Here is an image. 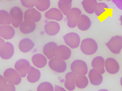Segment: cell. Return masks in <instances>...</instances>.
Segmentation results:
<instances>
[{
    "instance_id": "5bb4252c",
    "label": "cell",
    "mask_w": 122,
    "mask_h": 91,
    "mask_svg": "<svg viewBox=\"0 0 122 91\" xmlns=\"http://www.w3.org/2000/svg\"><path fill=\"white\" fill-rule=\"evenodd\" d=\"M57 47V43L54 42H49L45 45L43 49V52L48 59H51L55 56Z\"/></svg>"
},
{
    "instance_id": "4316f807",
    "label": "cell",
    "mask_w": 122,
    "mask_h": 91,
    "mask_svg": "<svg viewBox=\"0 0 122 91\" xmlns=\"http://www.w3.org/2000/svg\"><path fill=\"white\" fill-rule=\"evenodd\" d=\"M72 0H60L58 7L64 14L67 15L71 8Z\"/></svg>"
},
{
    "instance_id": "5b68a950",
    "label": "cell",
    "mask_w": 122,
    "mask_h": 91,
    "mask_svg": "<svg viewBox=\"0 0 122 91\" xmlns=\"http://www.w3.org/2000/svg\"><path fill=\"white\" fill-rule=\"evenodd\" d=\"M49 67L51 69L58 73H63L66 71L67 65L63 59L57 57H53L50 60Z\"/></svg>"
},
{
    "instance_id": "83f0119b",
    "label": "cell",
    "mask_w": 122,
    "mask_h": 91,
    "mask_svg": "<svg viewBox=\"0 0 122 91\" xmlns=\"http://www.w3.org/2000/svg\"><path fill=\"white\" fill-rule=\"evenodd\" d=\"M88 81L87 77L84 75H79L77 76L75 84L76 86L80 89H84L88 85Z\"/></svg>"
},
{
    "instance_id": "7a4b0ae2",
    "label": "cell",
    "mask_w": 122,
    "mask_h": 91,
    "mask_svg": "<svg viewBox=\"0 0 122 91\" xmlns=\"http://www.w3.org/2000/svg\"><path fill=\"white\" fill-rule=\"evenodd\" d=\"M106 44L112 53L119 54L122 49V37L119 35L114 36Z\"/></svg>"
},
{
    "instance_id": "8992f818",
    "label": "cell",
    "mask_w": 122,
    "mask_h": 91,
    "mask_svg": "<svg viewBox=\"0 0 122 91\" xmlns=\"http://www.w3.org/2000/svg\"><path fill=\"white\" fill-rule=\"evenodd\" d=\"M4 76L8 83L12 85H19L21 81V77L18 72L13 68H9L5 70Z\"/></svg>"
},
{
    "instance_id": "d6986e66",
    "label": "cell",
    "mask_w": 122,
    "mask_h": 91,
    "mask_svg": "<svg viewBox=\"0 0 122 91\" xmlns=\"http://www.w3.org/2000/svg\"><path fill=\"white\" fill-rule=\"evenodd\" d=\"M45 31L49 35L53 36L57 34L60 30V26L55 21H50L45 26Z\"/></svg>"
},
{
    "instance_id": "d6a6232c",
    "label": "cell",
    "mask_w": 122,
    "mask_h": 91,
    "mask_svg": "<svg viewBox=\"0 0 122 91\" xmlns=\"http://www.w3.org/2000/svg\"><path fill=\"white\" fill-rule=\"evenodd\" d=\"M36 0H20L21 4L23 6L28 8H33L35 6Z\"/></svg>"
},
{
    "instance_id": "7402d4cb",
    "label": "cell",
    "mask_w": 122,
    "mask_h": 91,
    "mask_svg": "<svg viewBox=\"0 0 122 91\" xmlns=\"http://www.w3.org/2000/svg\"><path fill=\"white\" fill-rule=\"evenodd\" d=\"M35 43L30 39L25 38L21 39L19 44V48L20 51L23 53L29 52L35 46Z\"/></svg>"
},
{
    "instance_id": "74e56055",
    "label": "cell",
    "mask_w": 122,
    "mask_h": 91,
    "mask_svg": "<svg viewBox=\"0 0 122 91\" xmlns=\"http://www.w3.org/2000/svg\"><path fill=\"white\" fill-rule=\"evenodd\" d=\"M120 83L121 85L122 86V77H121V79Z\"/></svg>"
},
{
    "instance_id": "d590c367",
    "label": "cell",
    "mask_w": 122,
    "mask_h": 91,
    "mask_svg": "<svg viewBox=\"0 0 122 91\" xmlns=\"http://www.w3.org/2000/svg\"><path fill=\"white\" fill-rule=\"evenodd\" d=\"M118 8L122 10V0H112Z\"/></svg>"
},
{
    "instance_id": "2e32d148",
    "label": "cell",
    "mask_w": 122,
    "mask_h": 91,
    "mask_svg": "<svg viewBox=\"0 0 122 91\" xmlns=\"http://www.w3.org/2000/svg\"><path fill=\"white\" fill-rule=\"evenodd\" d=\"M77 76V74L73 72H69L66 74L64 86L67 90L72 91L75 89V81Z\"/></svg>"
},
{
    "instance_id": "f546056e",
    "label": "cell",
    "mask_w": 122,
    "mask_h": 91,
    "mask_svg": "<svg viewBox=\"0 0 122 91\" xmlns=\"http://www.w3.org/2000/svg\"><path fill=\"white\" fill-rule=\"evenodd\" d=\"M50 5V0H36L35 2L36 7L41 11H45L47 10Z\"/></svg>"
},
{
    "instance_id": "e0dca14e",
    "label": "cell",
    "mask_w": 122,
    "mask_h": 91,
    "mask_svg": "<svg viewBox=\"0 0 122 91\" xmlns=\"http://www.w3.org/2000/svg\"><path fill=\"white\" fill-rule=\"evenodd\" d=\"M36 28V24L30 20H25L21 24L20 30L22 33L28 34L33 32Z\"/></svg>"
},
{
    "instance_id": "6da1fadb",
    "label": "cell",
    "mask_w": 122,
    "mask_h": 91,
    "mask_svg": "<svg viewBox=\"0 0 122 91\" xmlns=\"http://www.w3.org/2000/svg\"><path fill=\"white\" fill-rule=\"evenodd\" d=\"M97 43L94 39L87 38L82 41L80 49L82 52L87 55H92L94 54L97 50Z\"/></svg>"
},
{
    "instance_id": "ba28073f",
    "label": "cell",
    "mask_w": 122,
    "mask_h": 91,
    "mask_svg": "<svg viewBox=\"0 0 122 91\" xmlns=\"http://www.w3.org/2000/svg\"><path fill=\"white\" fill-rule=\"evenodd\" d=\"M72 71L78 75H86L87 73V66L85 62L82 60H76L71 64Z\"/></svg>"
},
{
    "instance_id": "9a60e30c",
    "label": "cell",
    "mask_w": 122,
    "mask_h": 91,
    "mask_svg": "<svg viewBox=\"0 0 122 91\" xmlns=\"http://www.w3.org/2000/svg\"><path fill=\"white\" fill-rule=\"evenodd\" d=\"M105 60L100 56H98L93 59L92 61V67L93 69L102 74L105 72L104 69Z\"/></svg>"
},
{
    "instance_id": "52a82bcc",
    "label": "cell",
    "mask_w": 122,
    "mask_h": 91,
    "mask_svg": "<svg viewBox=\"0 0 122 91\" xmlns=\"http://www.w3.org/2000/svg\"><path fill=\"white\" fill-rule=\"evenodd\" d=\"M81 13V10L77 8H73L69 11L67 14V25L69 27L73 28L76 26Z\"/></svg>"
},
{
    "instance_id": "cb8c5ba5",
    "label": "cell",
    "mask_w": 122,
    "mask_h": 91,
    "mask_svg": "<svg viewBox=\"0 0 122 91\" xmlns=\"http://www.w3.org/2000/svg\"><path fill=\"white\" fill-rule=\"evenodd\" d=\"M31 59L34 65L39 68L44 67L47 62V60L45 57L40 53L34 55Z\"/></svg>"
},
{
    "instance_id": "4dcf8cb0",
    "label": "cell",
    "mask_w": 122,
    "mask_h": 91,
    "mask_svg": "<svg viewBox=\"0 0 122 91\" xmlns=\"http://www.w3.org/2000/svg\"><path fill=\"white\" fill-rule=\"evenodd\" d=\"M0 13V24H10L11 23V19L9 14L5 10H1Z\"/></svg>"
},
{
    "instance_id": "4fadbf2b",
    "label": "cell",
    "mask_w": 122,
    "mask_h": 91,
    "mask_svg": "<svg viewBox=\"0 0 122 91\" xmlns=\"http://www.w3.org/2000/svg\"><path fill=\"white\" fill-rule=\"evenodd\" d=\"M40 12L35 8L29 9L25 11L24 14V20H30L34 22H38L41 19Z\"/></svg>"
},
{
    "instance_id": "277c9868",
    "label": "cell",
    "mask_w": 122,
    "mask_h": 91,
    "mask_svg": "<svg viewBox=\"0 0 122 91\" xmlns=\"http://www.w3.org/2000/svg\"><path fill=\"white\" fill-rule=\"evenodd\" d=\"M10 14L12 25L15 28H18L23 21V12L18 7H14L11 9Z\"/></svg>"
},
{
    "instance_id": "ac0fdd59",
    "label": "cell",
    "mask_w": 122,
    "mask_h": 91,
    "mask_svg": "<svg viewBox=\"0 0 122 91\" xmlns=\"http://www.w3.org/2000/svg\"><path fill=\"white\" fill-rule=\"evenodd\" d=\"M88 77L90 83L94 86L99 85L103 81V77L101 73L94 69L89 72Z\"/></svg>"
},
{
    "instance_id": "ffe728a7",
    "label": "cell",
    "mask_w": 122,
    "mask_h": 91,
    "mask_svg": "<svg viewBox=\"0 0 122 91\" xmlns=\"http://www.w3.org/2000/svg\"><path fill=\"white\" fill-rule=\"evenodd\" d=\"M46 18L50 20L60 21L63 19V16L61 11L57 9H51L45 14Z\"/></svg>"
},
{
    "instance_id": "44dd1931",
    "label": "cell",
    "mask_w": 122,
    "mask_h": 91,
    "mask_svg": "<svg viewBox=\"0 0 122 91\" xmlns=\"http://www.w3.org/2000/svg\"><path fill=\"white\" fill-rule=\"evenodd\" d=\"M0 37L6 39H10L14 37L15 30L10 25L0 26Z\"/></svg>"
},
{
    "instance_id": "60d3db41",
    "label": "cell",
    "mask_w": 122,
    "mask_h": 91,
    "mask_svg": "<svg viewBox=\"0 0 122 91\" xmlns=\"http://www.w3.org/2000/svg\"></svg>"
},
{
    "instance_id": "8d00e7d4",
    "label": "cell",
    "mask_w": 122,
    "mask_h": 91,
    "mask_svg": "<svg viewBox=\"0 0 122 91\" xmlns=\"http://www.w3.org/2000/svg\"><path fill=\"white\" fill-rule=\"evenodd\" d=\"M120 20L121 21V25L122 26V15L120 17Z\"/></svg>"
},
{
    "instance_id": "d4e9b609",
    "label": "cell",
    "mask_w": 122,
    "mask_h": 91,
    "mask_svg": "<svg viewBox=\"0 0 122 91\" xmlns=\"http://www.w3.org/2000/svg\"><path fill=\"white\" fill-rule=\"evenodd\" d=\"M97 3L96 0H83L82 2L84 10L89 14H92L95 12Z\"/></svg>"
},
{
    "instance_id": "f35d334b",
    "label": "cell",
    "mask_w": 122,
    "mask_h": 91,
    "mask_svg": "<svg viewBox=\"0 0 122 91\" xmlns=\"http://www.w3.org/2000/svg\"><path fill=\"white\" fill-rule=\"evenodd\" d=\"M99 0V1H102V0Z\"/></svg>"
},
{
    "instance_id": "30bf717a",
    "label": "cell",
    "mask_w": 122,
    "mask_h": 91,
    "mask_svg": "<svg viewBox=\"0 0 122 91\" xmlns=\"http://www.w3.org/2000/svg\"><path fill=\"white\" fill-rule=\"evenodd\" d=\"M30 65L27 60L21 59L17 61L15 65V67L21 77H26L30 69Z\"/></svg>"
},
{
    "instance_id": "836d02e7",
    "label": "cell",
    "mask_w": 122,
    "mask_h": 91,
    "mask_svg": "<svg viewBox=\"0 0 122 91\" xmlns=\"http://www.w3.org/2000/svg\"><path fill=\"white\" fill-rule=\"evenodd\" d=\"M15 86L12 84H7L0 90V91H15Z\"/></svg>"
},
{
    "instance_id": "ab89813d",
    "label": "cell",
    "mask_w": 122,
    "mask_h": 91,
    "mask_svg": "<svg viewBox=\"0 0 122 91\" xmlns=\"http://www.w3.org/2000/svg\"><path fill=\"white\" fill-rule=\"evenodd\" d=\"M108 0V1H110V0Z\"/></svg>"
},
{
    "instance_id": "3957f363",
    "label": "cell",
    "mask_w": 122,
    "mask_h": 91,
    "mask_svg": "<svg viewBox=\"0 0 122 91\" xmlns=\"http://www.w3.org/2000/svg\"><path fill=\"white\" fill-rule=\"evenodd\" d=\"M14 53V47L12 43L9 42L5 43V41L0 38V57L3 59H9Z\"/></svg>"
},
{
    "instance_id": "e575fe53",
    "label": "cell",
    "mask_w": 122,
    "mask_h": 91,
    "mask_svg": "<svg viewBox=\"0 0 122 91\" xmlns=\"http://www.w3.org/2000/svg\"><path fill=\"white\" fill-rule=\"evenodd\" d=\"M0 90H1L6 85L8 81H7L6 78L3 77L2 76L0 75Z\"/></svg>"
},
{
    "instance_id": "8fae6325",
    "label": "cell",
    "mask_w": 122,
    "mask_h": 91,
    "mask_svg": "<svg viewBox=\"0 0 122 91\" xmlns=\"http://www.w3.org/2000/svg\"><path fill=\"white\" fill-rule=\"evenodd\" d=\"M105 67L107 71L111 74H116L120 69L119 63L116 59L112 57L108 58L106 60Z\"/></svg>"
},
{
    "instance_id": "603a6c76",
    "label": "cell",
    "mask_w": 122,
    "mask_h": 91,
    "mask_svg": "<svg viewBox=\"0 0 122 91\" xmlns=\"http://www.w3.org/2000/svg\"><path fill=\"white\" fill-rule=\"evenodd\" d=\"M92 22L90 18L84 14H82L80 17L77 22V27L80 30L86 31L88 30L91 26Z\"/></svg>"
},
{
    "instance_id": "1f68e13d",
    "label": "cell",
    "mask_w": 122,
    "mask_h": 91,
    "mask_svg": "<svg viewBox=\"0 0 122 91\" xmlns=\"http://www.w3.org/2000/svg\"><path fill=\"white\" fill-rule=\"evenodd\" d=\"M37 91H53V86L52 84L49 82H44L40 84L37 87Z\"/></svg>"
},
{
    "instance_id": "484cf974",
    "label": "cell",
    "mask_w": 122,
    "mask_h": 91,
    "mask_svg": "<svg viewBox=\"0 0 122 91\" xmlns=\"http://www.w3.org/2000/svg\"><path fill=\"white\" fill-rule=\"evenodd\" d=\"M41 76V72L37 69L31 67L28 75L27 77V81L31 83H35L40 79Z\"/></svg>"
},
{
    "instance_id": "7c38bea8",
    "label": "cell",
    "mask_w": 122,
    "mask_h": 91,
    "mask_svg": "<svg viewBox=\"0 0 122 91\" xmlns=\"http://www.w3.org/2000/svg\"><path fill=\"white\" fill-rule=\"evenodd\" d=\"M71 54V49L68 47L66 45H60L57 47L55 56L63 60H66L70 57Z\"/></svg>"
},
{
    "instance_id": "f1b7e54d",
    "label": "cell",
    "mask_w": 122,
    "mask_h": 91,
    "mask_svg": "<svg viewBox=\"0 0 122 91\" xmlns=\"http://www.w3.org/2000/svg\"><path fill=\"white\" fill-rule=\"evenodd\" d=\"M108 6L104 3H98L96 9L95 14L98 17L102 16L106 14L108 10Z\"/></svg>"
},
{
    "instance_id": "9c48e42d",
    "label": "cell",
    "mask_w": 122,
    "mask_h": 91,
    "mask_svg": "<svg viewBox=\"0 0 122 91\" xmlns=\"http://www.w3.org/2000/svg\"><path fill=\"white\" fill-rule=\"evenodd\" d=\"M66 44L72 48H76L79 45L80 38L79 35L75 33H70L63 36Z\"/></svg>"
}]
</instances>
